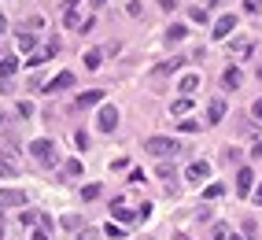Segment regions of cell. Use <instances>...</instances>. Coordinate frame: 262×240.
Wrapping results in <instances>:
<instances>
[{"label": "cell", "instance_id": "6da1fadb", "mask_svg": "<svg viewBox=\"0 0 262 240\" xmlns=\"http://www.w3.org/2000/svg\"><path fill=\"white\" fill-rule=\"evenodd\" d=\"M144 151H148V156H155V159H173V156L181 151V144L173 141V137H148Z\"/></svg>", "mask_w": 262, "mask_h": 240}, {"label": "cell", "instance_id": "7a4b0ae2", "mask_svg": "<svg viewBox=\"0 0 262 240\" xmlns=\"http://www.w3.org/2000/svg\"><path fill=\"white\" fill-rule=\"evenodd\" d=\"M30 151H33V159H37V163L56 166V144H52V141H33V144H30Z\"/></svg>", "mask_w": 262, "mask_h": 240}, {"label": "cell", "instance_id": "3957f363", "mask_svg": "<svg viewBox=\"0 0 262 240\" xmlns=\"http://www.w3.org/2000/svg\"><path fill=\"white\" fill-rule=\"evenodd\" d=\"M96 129H100V133H115V129H118V111H115L111 104L100 107V115H96Z\"/></svg>", "mask_w": 262, "mask_h": 240}, {"label": "cell", "instance_id": "277c9868", "mask_svg": "<svg viewBox=\"0 0 262 240\" xmlns=\"http://www.w3.org/2000/svg\"><path fill=\"white\" fill-rule=\"evenodd\" d=\"M26 192L23 188H0V207H23Z\"/></svg>", "mask_w": 262, "mask_h": 240}, {"label": "cell", "instance_id": "5b68a950", "mask_svg": "<svg viewBox=\"0 0 262 240\" xmlns=\"http://www.w3.org/2000/svg\"><path fill=\"white\" fill-rule=\"evenodd\" d=\"M15 71H19V59H15V56L0 59V89H8V81L15 78Z\"/></svg>", "mask_w": 262, "mask_h": 240}, {"label": "cell", "instance_id": "8992f818", "mask_svg": "<svg viewBox=\"0 0 262 240\" xmlns=\"http://www.w3.org/2000/svg\"><path fill=\"white\" fill-rule=\"evenodd\" d=\"M71 85H74V74H71V71H63V74H56V78L45 85V93H59V89H71Z\"/></svg>", "mask_w": 262, "mask_h": 240}, {"label": "cell", "instance_id": "52a82bcc", "mask_svg": "<svg viewBox=\"0 0 262 240\" xmlns=\"http://www.w3.org/2000/svg\"><path fill=\"white\" fill-rule=\"evenodd\" d=\"M233 30H236V15H222V19L214 23V37L222 41V37H229Z\"/></svg>", "mask_w": 262, "mask_h": 240}, {"label": "cell", "instance_id": "ba28073f", "mask_svg": "<svg viewBox=\"0 0 262 240\" xmlns=\"http://www.w3.org/2000/svg\"><path fill=\"white\" fill-rule=\"evenodd\" d=\"M207 174H211V166H207L203 159H196V163H188V170H185V178H188V181H203Z\"/></svg>", "mask_w": 262, "mask_h": 240}, {"label": "cell", "instance_id": "9c48e42d", "mask_svg": "<svg viewBox=\"0 0 262 240\" xmlns=\"http://www.w3.org/2000/svg\"><path fill=\"white\" fill-rule=\"evenodd\" d=\"M93 104H103V89H89L74 100V107H93Z\"/></svg>", "mask_w": 262, "mask_h": 240}, {"label": "cell", "instance_id": "30bf717a", "mask_svg": "<svg viewBox=\"0 0 262 240\" xmlns=\"http://www.w3.org/2000/svg\"><path fill=\"white\" fill-rule=\"evenodd\" d=\"M251 185H255V174H251V166H244V170H240V178H236L240 196H248V192H251Z\"/></svg>", "mask_w": 262, "mask_h": 240}, {"label": "cell", "instance_id": "8fae6325", "mask_svg": "<svg viewBox=\"0 0 262 240\" xmlns=\"http://www.w3.org/2000/svg\"><path fill=\"white\" fill-rule=\"evenodd\" d=\"M222 115H225V104H222V100H211V107H207V122H222Z\"/></svg>", "mask_w": 262, "mask_h": 240}, {"label": "cell", "instance_id": "7c38bea8", "mask_svg": "<svg viewBox=\"0 0 262 240\" xmlns=\"http://www.w3.org/2000/svg\"><path fill=\"white\" fill-rule=\"evenodd\" d=\"M196 89H200V74H185V78H181V93H185V96H192Z\"/></svg>", "mask_w": 262, "mask_h": 240}, {"label": "cell", "instance_id": "4fadbf2b", "mask_svg": "<svg viewBox=\"0 0 262 240\" xmlns=\"http://www.w3.org/2000/svg\"><path fill=\"white\" fill-rule=\"evenodd\" d=\"M100 63H103V52L100 48H89V52H85V67H89V71H100Z\"/></svg>", "mask_w": 262, "mask_h": 240}, {"label": "cell", "instance_id": "5bb4252c", "mask_svg": "<svg viewBox=\"0 0 262 240\" xmlns=\"http://www.w3.org/2000/svg\"><path fill=\"white\" fill-rule=\"evenodd\" d=\"M185 33H188V30H185L181 23H173V26L166 30V41H170V45H178V41H185Z\"/></svg>", "mask_w": 262, "mask_h": 240}, {"label": "cell", "instance_id": "9a60e30c", "mask_svg": "<svg viewBox=\"0 0 262 240\" xmlns=\"http://www.w3.org/2000/svg\"><path fill=\"white\" fill-rule=\"evenodd\" d=\"M222 81H225V89H240V81H244V78H240V71H236V67H229Z\"/></svg>", "mask_w": 262, "mask_h": 240}, {"label": "cell", "instance_id": "2e32d148", "mask_svg": "<svg viewBox=\"0 0 262 240\" xmlns=\"http://www.w3.org/2000/svg\"><path fill=\"white\" fill-rule=\"evenodd\" d=\"M251 48H255V45H251L248 37H240V41H229V52H233V56H244V52H251Z\"/></svg>", "mask_w": 262, "mask_h": 240}, {"label": "cell", "instance_id": "e0dca14e", "mask_svg": "<svg viewBox=\"0 0 262 240\" xmlns=\"http://www.w3.org/2000/svg\"><path fill=\"white\" fill-rule=\"evenodd\" d=\"M170 111L178 115V118H185V115L192 111V100H188V96H181V100H173V107H170Z\"/></svg>", "mask_w": 262, "mask_h": 240}, {"label": "cell", "instance_id": "ac0fdd59", "mask_svg": "<svg viewBox=\"0 0 262 240\" xmlns=\"http://www.w3.org/2000/svg\"><path fill=\"white\" fill-rule=\"evenodd\" d=\"M222 192H225V185H222V181H214V185H207V188H203V200H218Z\"/></svg>", "mask_w": 262, "mask_h": 240}, {"label": "cell", "instance_id": "d6986e66", "mask_svg": "<svg viewBox=\"0 0 262 240\" xmlns=\"http://www.w3.org/2000/svg\"><path fill=\"white\" fill-rule=\"evenodd\" d=\"M115 218H118V222H137V214H133L129 207H122V203H115Z\"/></svg>", "mask_w": 262, "mask_h": 240}, {"label": "cell", "instance_id": "ffe728a7", "mask_svg": "<svg viewBox=\"0 0 262 240\" xmlns=\"http://www.w3.org/2000/svg\"><path fill=\"white\" fill-rule=\"evenodd\" d=\"M63 229H81V214H63Z\"/></svg>", "mask_w": 262, "mask_h": 240}, {"label": "cell", "instance_id": "44dd1931", "mask_svg": "<svg viewBox=\"0 0 262 240\" xmlns=\"http://www.w3.org/2000/svg\"><path fill=\"white\" fill-rule=\"evenodd\" d=\"M155 174H159V181H173V166L159 159V170H155Z\"/></svg>", "mask_w": 262, "mask_h": 240}, {"label": "cell", "instance_id": "7402d4cb", "mask_svg": "<svg viewBox=\"0 0 262 240\" xmlns=\"http://www.w3.org/2000/svg\"><path fill=\"white\" fill-rule=\"evenodd\" d=\"M63 174H67V178H81V163H78V159H71V163L63 166Z\"/></svg>", "mask_w": 262, "mask_h": 240}, {"label": "cell", "instance_id": "603a6c76", "mask_svg": "<svg viewBox=\"0 0 262 240\" xmlns=\"http://www.w3.org/2000/svg\"><path fill=\"white\" fill-rule=\"evenodd\" d=\"M33 45H37L33 33H19V48H23V52H33Z\"/></svg>", "mask_w": 262, "mask_h": 240}, {"label": "cell", "instance_id": "cb8c5ba5", "mask_svg": "<svg viewBox=\"0 0 262 240\" xmlns=\"http://www.w3.org/2000/svg\"><path fill=\"white\" fill-rule=\"evenodd\" d=\"M15 174V163L11 159H0V178H11Z\"/></svg>", "mask_w": 262, "mask_h": 240}, {"label": "cell", "instance_id": "d4e9b609", "mask_svg": "<svg viewBox=\"0 0 262 240\" xmlns=\"http://www.w3.org/2000/svg\"><path fill=\"white\" fill-rule=\"evenodd\" d=\"M178 129H185V133H196V129H200V122H192V118H181V122H178Z\"/></svg>", "mask_w": 262, "mask_h": 240}, {"label": "cell", "instance_id": "484cf974", "mask_svg": "<svg viewBox=\"0 0 262 240\" xmlns=\"http://www.w3.org/2000/svg\"><path fill=\"white\" fill-rule=\"evenodd\" d=\"M15 111H19L23 118H30L33 115V104H30V100H19V107H15Z\"/></svg>", "mask_w": 262, "mask_h": 240}, {"label": "cell", "instance_id": "4316f807", "mask_svg": "<svg viewBox=\"0 0 262 240\" xmlns=\"http://www.w3.org/2000/svg\"><path fill=\"white\" fill-rule=\"evenodd\" d=\"M81 196H85V200H96V196H100V185H85Z\"/></svg>", "mask_w": 262, "mask_h": 240}, {"label": "cell", "instance_id": "83f0119b", "mask_svg": "<svg viewBox=\"0 0 262 240\" xmlns=\"http://www.w3.org/2000/svg\"><path fill=\"white\" fill-rule=\"evenodd\" d=\"M181 63H185V59H166V63H163V74H173Z\"/></svg>", "mask_w": 262, "mask_h": 240}, {"label": "cell", "instance_id": "f1b7e54d", "mask_svg": "<svg viewBox=\"0 0 262 240\" xmlns=\"http://www.w3.org/2000/svg\"><path fill=\"white\" fill-rule=\"evenodd\" d=\"M192 23H207V11L203 8H192Z\"/></svg>", "mask_w": 262, "mask_h": 240}, {"label": "cell", "instance_id": "f546056e", "mask_svg": "<svg viewBox=\"0 0 262 240\" xmlns=\"http://www.w3.org/2000/svg\"><path fill=\"white\" fill-rule=\"evenodd\" d=\"M251 115H255V122H262V100H255V104H251Z\"/></svg>", "mask_w": 262, "mask_h": 240}, {"label": "cell", "instance_id": "4dcf8cb0", "mask_svg": "<svg viewBox=\"0 0 262 240\" xmlns=\"http://www.w3.org/2000/svg\"><path fill=\"white\" fill-rule=\"evenodd\" d=\"M96 236H100L96 229H81V236H78V240H96Z\"/></svg>", "mask_w": 262, "mask_h": 240}, {"label": "cell", "instance_id": "1f68e13d", "mask_svg": "<svg viewBox=\"0 0 262 240\" xmlns=\"http://www.w3.org/2000/svg\"><path fill=\"white\" fill-rule=\"evenodd\" d=\"M225 236H229V229H225V226H214V240H225Z\"/></svg>", "mask_w": 262, "mask_h": 240}, {"label": "cell", "instance_id": "d6a6232c", "mask_svg": "<svg viewBox=\"0 0 262 240\" xmlns=\"http://www.w3.org/2000/svg\"><path fill=\"white\" fill-rule=\"evenodd\" d=\"M30 240H48V229H37V233H33Z\"/></svg>", "mask_w": 262, "mask_h": 240}, {"label": "cell", "instance_id": "836d02e7", "mask_svg": "<svg viewBox=\"0 0 262 240\" xmlns=\"http://www.w3.org/2000/svg\"><path fill=\"white\" fill-rule=\"evenodd\" d=\"M251 156H255V159H262V141H258V144L251 148Z\"/></svg>", "mask_w": 262, "mask_h": 240}, {"label": "cell", "instance_id": "e575fe53", "mask_svg": "<svg viewBox=\"0 0 262 240\" xmlns=\"http://www.w3.org/2000/svg\"><path fill=\"white\" fill-rule=\"evenodd\" d=\"M255 203H262V185H258V188H255Z\"/></svg>", "mask_w": 262, "mask_h": 240}, {"label": "cell", "instance_id": "d590c367", "mask_svg": "<svg viewBox=\"0 0 262 240\" xmlns=\"http://www.w3.org/2000/svg\"><path fill=\"white\" fill-rule=\"evenodd\" d=\"M4 122H8V111H4V107H0V126H4Z\"/></svg>", "mask_w": 262, "mask_h": 240}, {"label": "cell", "instance_id": "8d00e7d4", "mask_svg": "<svg viewBox=\"0 0 262 240\" xmlns=\"http://www.w3.org/2000/svg\"><path fill=\"white\" fill-rule=\"evenodd\" d=\"M4 26H8V23H4V15H0V33H4Z\"/></svg>", "mask_w": 262, "mask_h": 240}, {"label": "cell", "instance_id": "74e56055", "mask_svg": "<svg viewBox=\"0 0 262 240\" xmlns=\"http://www.w3.org/2000/svg\"><path fill=\"white\" fill-rule=\"evenodd\" d=\"M0 240H4V222H0Z\"/></svg>", "mask_w": 262, "mask_h": 240}, {"label": "cell", "instance_id": "f35d334b", "mask_svg": "<svg viewBox=\"0 0 262 240\" xmlns=\"http://www.w3.org/2000/svg\"><path fill=\"white\" fill-rule=\"evenodd\" d=\"M225 240H244V236H225Z\"/></svg>", "mask_w": 262, "mask_h": 240}, {"label": "cell", "instance_id": "ab89813d", "mask_svg": "<svg viewBox=\"0 0 262 240\" xmlns=\"http://www.w3.org/2000/svg\"><path fill=\"white\" fill-rule=\"evenodd\" d=\"M178 240H188V236H178Z\"/></svg>", "mask_w": 262, "mask_h": 240}]
</instances>
